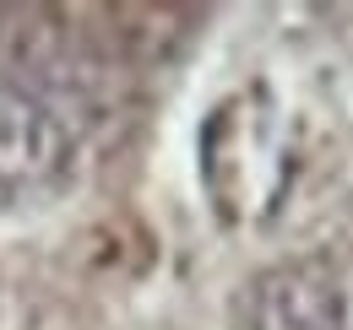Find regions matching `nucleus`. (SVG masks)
I'll return each mask as SVG.
<instances>
[{
	"instance_id": "nucleus-2",
	"label": "nucleus",
	"mask_w": 353,
	"mask_h": 330,
	"mask_svg": "<svg viewBox=\"0 0 353 330\" xmlns=\"http://www.w3.org/2000/svg\"><path fill=\"white\" fill-rule=\"evenodd\" d=\"M250 330H353V298L326 254L266 265L250 287Z\"/></svg>"
},
{
	"instance_id": "nucleus-3",
	"label": "nucleus",
	"mask_w": 353,
	"mask_h": 330,
	"mask_svg": "<svg viewBox=\"0 0 353 330\" xmlns=\"http://www.w3.org/2000/svg\"><path fill=\"white\" fill-rule=\"evenodd\" d=\"M71 163V130L28 87H0V211L39 195Z\"/></svg>"
},
{
	"instance_id": "nucleus-1",
	"label": "nucleus",
	"mask_w": 353,
	"mask_h": 330,
	"mask_svg": "<svg viewBox=\"0 0 353 330\" xmlns=\"http://www.w3.org/2000/svg\"><path fill=\"white\" fill-rule=\"evenodd\" d=\"M201 190L228 228H261L294 184V124L266 87H239L201 120Z\"/></svg>"
}]
</instances>
